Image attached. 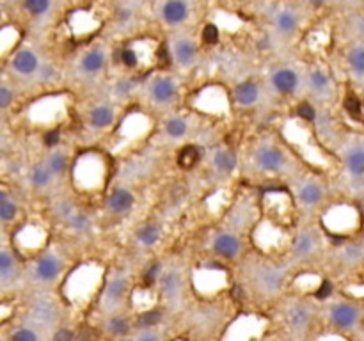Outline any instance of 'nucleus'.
I'll return each mask as SVG.
<instances>
[{
	"label": "nucleus",
	"mask_w": 364,
	"mask_h": 341,
	"mask_svg": "<svg viewBox=\"0 0 364 341\" xmlns=\"http://www.w3.org/2000/svg\"><path fill=\"white\" fill-rule=\"evenodd\" d=\"M325 226L331 229L332 236L334 238H343L341 236V231H348V229H352L354 226L357 224V210L352 207H348V204H341V207H334L331 211H329L325 219H323Z\"/></svg>",
	"instance_id": "3"
},
{
	"label": "nucleus",
	"mask_w": 364,
	"mask_h": 341,
	"mask_svg": "<svg viewBox=\"0 0 364 341\" xmlns=\"http://www.w3.org/2000/svg\"><path fill=\"white\" fill-rule=\"evenodd\" d=\"M213 166L221 173H233L237 169V157H235L233 151L219 150L217 153L213 155Z\"/></svg>",
	"instance_id": "19"
},
{
	"label": "nucleus",
	"mask_w": 364,
	"mask_h": 341,
	"mask_svg": "<svg viewBox=\"0 0 364 341\" xmlns=\"http://www.w3.org/2000/svg\"><path fill=\"white\" fill-rule=\"evenodd\" d=\"M75 338V334L70 329H59L57 333L53 334V340L55 341H71Z\"/></svg>",
	"instance_id": "54"
},
{
	"label": "nucleus",
	"mask_w": 364,
	"mask_h": 341,
	"mask_svg": "<svg viewBox=\"0 0 364 341\" xmlns=\"http://www.w3.org/2000/svg\"><path fill=\"white\" fill-rule=\"evenodd\" d=\"M134 203H136V198L127 189H116L109 198V208L114 213H125V211L131 210Z\"/></svg>",
	"instance_id": "14"
},
{
	"label": "nucleus",
	"mask_w": 364,
	"mask_h": 341,
	"mask_svg": "<svg viewBox=\"0 0 364 341\" xmlns=\"http://www.w3.org/2000/svg\"><path fill=\"white\" fill-rule=\"evenodd\" d=\"M187 130H188L187 123H185V119L181 118H171L167 119V123H165V132H167V135H171L172 139L183 137V135L187 134Z\"/></svg>",
	"instance_id": "32"
},
{
	"label": "nucleus",
	"mask_w": 364,
	"mask_h": 341,
	"mask_svg": "<svg viewBox=\"0 0 364 341\" xmlns=\"http://www.w3.org/2000/svg\"><path fill=\"white\" fill-rule=\"evenodd\" d=\"M105 64V55H103L102 50H91L86 55L82 57V69L86 73H98L100 69Z\"/></svg>",
	"instance_id": "20"
},
{
	"label": "nucleus",
	"mask_w": 364,
	"mask_h": 341,
	"mask_svg": "<svg viewBox=\"0 0 364 341\" xmlns=\"http://www.w3.org/2000/svg\"><path fill=\"white\" fill-rule=\"evenodd\" d=\"M348 62L356 75H364V46H356L348 53Z\"/></svg>",
	"instance_id": "33"
},
{
	"label": "nucleus",
	"mask_w": 364,
	"mask_h": 341,
	"mask_svg": "<svg viewBox=\"0 0 364 341\" xmlns=\"http://www.w3.org/2000/svg\"><path fill=\"white\" fill-rule=\"evenodd\" d=\"M127 286H128L127 277L123 276L114 277V281H111V283L107 284L105 301L111 302V304H118V302L125 297V293H127Z\"/></svg>",
	"instance_id": "16"
},
{
	"label": "nucleus",
	"mask_w": 364,
	"mask_h": 341,
	"mask_svg": "<svg viewBox=\"0 0 364 341\" xmlns=\"http://www.w3.org/2000/svg\"><path fill=\"white\" fill-rule=\"evenodd\" d=\"M316 247V236L311 235V233H302L299 235V238L295 240L293 244V252L295 256L299 258H306V256L311 254Z\"/></svg>",
	"instance_id": "22"
},
{
	"label": "nucleus",
	"mask_w": 364,
	"mask_h": 341,
	"mask_svg": "<svg viewBox=\"0 0 364 341\" xmlns=\"http://www.w3.org/2000/svg\"><path fill=\"white\" fill-rule=\"evenodd\" d=\"M345 110H347L352 118L361 119L363 118V103L357 96H347L345 98Z\"/></svg>",
	"instance_id": "42"
},
{
	"label": "nucleus",
	"mask_w": 364,
	"mask_h": 341,
	"mask_svg": "<svg viewBox=\"0 0 364 341\" xmlns=\"http://www.w3.org/2000/svg\"><path fill=\"white\" fill-rule=\"evenodd\" d=\"M17 240L21 247L36 249L42 245V242H45V233H43L37 226H25L24 229L18 231Z\"/></svg>",
	"instance_id": "15"
},
{
	"label": "nucleus",
	"mask_w": 364,
	"mask_h": 341,
	"mask_svg": "<svg viewBox=\"0 0 364 341\" xmlns=\"http://www.w3.org/2000/svg\"><path fill=\"white\" fill-rule=\"evenodd\" d=\"M213 249L224 258H235L240 252V240L231 233H221L213 240Z\"/></svg>",
	"instance_id": "10"
},
{
	"label": "nucleus",
	"mask_w": 364,
	"mask_h": 341,
	"mask_svg": "<svg viewBox=\"0 0 364 341\" xmlns=\"http://www.w3.org/2000/svg\"><path fill=\"white\" fill-rule=\"evenodd\" d=\"M34 315L43 322H52L55 318V311H53V308L48 302H37L34 306Z\"/></svg>",
	"instance_id": "43"
},
{
	"label": "nucleus",
	"mask_w": 364,
	"mask_h": 341,
	"mask_svg": "<svg viewBox=\"0 0 364 341\" xmlns=\"http://www.w3.org/2000/svg\"><path fill=\"white\" fill-rule=\"evenodd\" d=\"M203 41L206 45H215L219 43V37H221V33H219V27L213 24H208L205 28H203Z\"/></svg>",
	"instance_id": "44"
},
{
	"label": "nucleus",
	"mask_w": 364,
	"mask_h": 341,
	"mask_svg": "<svg viewBox=\"0 0 364 341\" xmlns=\"http://www.w3.org/2000/svg\"><path fill=\"white\" fill-rule=\"evenodd\" d=\"M107 331H109L112 336H127V334L130 333V322H128L127 318L114 317L107 324Z\"/></svg>",
	"instance_id": "31"
},
{
	"label": "nucleus",
	"mask_w": 364,
	"mask_h": 341,
	"mask_svg": "<svg viewBox=\"0 0 364 341\" xmlns=\"http://www.w3.org/2000/svg\"><path fill=\"white\" fill-rule=\"evenodd\" d=\"M152 96L156 103H169L176 98V84L167 77L156 78L152 84Z\"/></svg>",
	"instance_id": "8"
},
{
	"label": "nucleus",
	"mask_w": 364,
	"mask_h": 341,
	"mask_svg": "<svg viewBox=\"0 0 364 341\" xmlns=\"http://www.w3.org/2000/svg\"><path fill=\"white\" fill-rule=\"evenodd\" d=\"M332 293V283L331 281H322L318 288L315 290V297L318 301H325L327 297H331Z\"/></svg>",
	"instance_id": "49"
},
{
	"label": "nucleus",
	"mask_w": 364,
	"mask_h": 341,
	"mask_svg": "<svg viewBox=\"0 0 364 341\" xmlns=\"http://www.w3.org/2000/svg\"><path fill=\"white\" fill-rule=\"evenodd\" d=\"M156 62H158L160 66H169L171 64V52H169L167 45L165 43H162V45L156 49Z\"/></svg>",
	"instance_id": "48"
},
{
	"label": "nucleus",
	"mask_w": 364,
	"mask_h": 341,
	"mask_svg": "<svg viewBox=\"0 0 364 341\" xmlns=\"http://www.w3.org/2000/svg\"><path fill=\"white\" fill-rule=\"evenodd\" d=\"M275 25L281 33L291 34L297 28V17L291 11H281L275 17Z\"/></svg>",
	"instance_id": "27"
},
{
	"label": "nucleus",
	"mask_w": 364,
	"mask_h": 341,
	"mask_svg": "<svg viewBox=\"0 0 364 341\" xmlns=\"http://www.w3.org/2000/svg\"><path fill=\"white\" fill-rule=\"evenodd\" d=\"M160 268H162L160 263H153L152 267L144 272V286H146V288H149V286H153V284L156 283V277L160 276Z\"/></svg>",
	"instance_id": "47"
},
{
	"label": "nucleus",
	"mask_w": 364,
	"mask_h": 341,
	"mask_svg": "<svg viewBox=\"0 0 364 341\" xmlns=\"http://www.w3.org/2000/svg\"><path fill=\"white\" fill-rule=\"evenodd\" d=\"M331 320L336 327L350 329L359 320V309L348 302H340L331 309Z\"/></svg>",
	"instance_id": "6"
},
{
	"label": "nucleus",
	"mask_w": 364,
	"mask_h": 341,
	"mask_svg": "<svg viewBox=\"0 0 364 341\" xmlns=\"http://www.w3.org/2000/svg\"><path fill=\"white\" fill-rule=\"evenodd\" d=\"M265 203L269 204V210L275 220H282L286 216H290L291 201L284 189H271L265 194Z\"/></svg>",
	"instance_id": "4"
},
{
	"label": "nucleus",
	"mask_w": 364,
	"mask_h": 341,
	"mask_svg": "<svg viewBox=\"0 0 364 341\" xmlns=\"http://www.w3.org/2000/svg\"><path fill=\"white\" fill-rule=\"evenodd\" d=\"M48 167L50 170H52L53 175H64L66 173V167H68V160H66V157L62 153H53L52 157H50V162H48Z\"/></svg>",
	"instance_id": "40"
},
{
	"label": "nucleus",
	"mask_w": 364,
	"mask_h": 341,
	"mask_svg": "<svg viewBox=\"0 0 364 341\" xmlns=\"http://www.w3.org/2000/svg\"><path fill=\"white\" fill-rule=\"evenodd\" d=\"M347 167L354 176H364V148H356L348 153Z\"/></svg>",
	"instance_id": "23"
},
{
	"label": "nucleus",
	"mask_w": 364,
	"mask_h": 341,
	"mask_svg": "<svg viewBox=\"0 0 364 341\" xmlns=\"http://www.w3.org/2000/svg\"><path fill=\"white\" fill-rule=\"evenodd\" d=\"M17 211H18L17 203L9 198L8 192L6 191L0 192V219L4 220V222H9V220L15 219Z\"/></svg>",
	"instance_id": "25"
},
{
	"label": "nucleus",
	"mask_w": 364,
	"mask_h": 341,
	"mask_svg": "<svg viewBox=\"0 0 364 341\" xmlns=\"http://www.w3.org/2000/svg\"><path fill=\"white\" fill-rule=\"evenodd\" d=\"M130 18H131L130 9H119V12H118V20L119 21H128Z\"/></svg>",
	"instance_id": "56"
},
{
	"label": "nucleus",
	"mask_w": 364,
	"mask_h": 341,
	"mask_svg": "<svg viewBox=\"0 0 364 341\" xmlns=\"http://www.w3.org/2000/svg\"><path fill=\"white\" fill-rule=\"evenodd\" d=\"M68 222H70L71 229L78 233L87 231V229L91 227V219L86 216V213H73V216L68 219Z\"/></svg>",
	"instance_id": "39"
},
{
	"label": "nucleus",
	"mask_w": 364,
	"mask_h": 341,
	"mask_svg": "<svg viewBox=\"0 0 364 341\" xmlns=\"http://www.w3.org/2000/svg\"><path fill=\"white\" fill-rule=\"evenodd\" d=\"M162 17L171 25L181 24L188 17L187 2L185 0H169V2H165L164 9H162Z\"/></svg>",
	"instance_id": "13"
},
{
	"label": "nucleus",
	"mask_w": 364,
	"mask_h": 341,
	"mask_svg": "<svg viewBox=\"0 0 364 341\" xmlns=\"http://www.w3.org/2000/svg\"><path fill=\"white\" fill-rule=\"evenodd\" d=\"M309 84H311L313 91L323 93V91H327L329 87V77L323 73L322 69H313L311 73H309Z\"/></svg>",
	"instance_id": "35"
},
{
	"label": "nucleus",
	"mask_w": 364,
	"mask_h": 341,
	"mask_svg": "<svg viewBox=\"0 0 364 341\" xmlns=\"http://www.w3.org/2000/svg\"><path fill=\"white\" fill-rule=\"evenodd\" d=\"M121 62H123V64L130 69H136L137 66L140 64V57H139V52L136 50V46L127 45L121 49Z\"/></svg>",
	"instance_id": "34"
},
{
	"label": "nucleus",
	"mask_w": 364,
	"mask_h": 341,
	"mask_svg": "<svg viewBox=\"0 0 364 341\" xmlns=\"http://www.w3.org/2000/svg\"><path fill=\"white\" fill-rule=\"evenodd\" d=\"M297 116H299L300 119H304V121H315L316 110L313 109V105H309V103H300V105L297 107Z\"/></svg>",
	"instance_id": "46"
},
{
	"label": "nucleus",
	"mask_w": 364,
	"mask_h": 341,
	"mask_svg": "<svg viewBox=\"0 0 364 341\" xmlns=\"http://www.w3.org/2000/svg\"><path fill=\"white\" fill-rule=\"evenodd\" d=\"M102 277V272H98V268L93 267H80L77 268V272L68 281V295L73 293V301H87L91 293L96 288V283Z\"/></svg>",
	"instance_id": "1"
},
{
	"label": "nucleus",
	"mask_w": 364,
	"mask_h": 341,
	"mask_svg": "<svg viewBox=\"0 0 364 341\" xmlns=\"http://www.w3.org/2000/svg\"><path fill=\"white\" fill-rule=\"evenodd\" d=\"M62 261L55 254H45L39 258L34 268V274L39 281H53L61 274Z\"/></svg>",
	"instance_id": "7"
},
{
	"label": "nucleus",
	"mask_w": 364,
	"mask_h": 341,
	"mask_svg": "<svg viewBox=\"0 0 364 341\" xmlns=\"http://www.w3.org/2000/svg\"><path fill=\"white\" fill-rule=\"evenodd\" d=\"M57 213H59V217H62V219H70L75 211H73V207H71V203H68V201H62V203L57 207Z\"/></svg>",
	"instance_id": "53"
},
{
	"label": "nucleus",
	"mask_w": 364,
	"mask_h": 341,
	"mask_svg": "<svg viewBox=\"0 0 364 341\" xmlns=\"http://www.w3.org/2000/svg\"><path fill=\"white\" fill-rule=\"evenodd\" d=\"M307 322H309V313H307V309H304L302 306L295 308L293 311L290 313L291 329H304L307 325Z\"/></svg>",
	"instance_id": "36"
},
{
	"label": "nucleus",
	"mask_w": 364,
	"mask_h": 341,
	"mask_svg": "<svg viewBox=\"0 0 364 341\" xmlns=\"http://www.w3.org/2000/svg\"><path fill=\"white\" fill-rule=\"evenodd\" d=\"M272 84L281 94H291L299 85V77L293 69H279L272 77Z\"/></svg>",
	"instance_id": "12"
},
{
	"label": "nucleus",
	"mask_w": 364,
	"mask_h": 341,
	"mask_svg": "<svg viewBox=\"0 0 364 341\" xmlns=\"http://www.w3.org/2000/svg\"><path fill=\"white\" fill-rule=\"evenodd\" d=\"M322 189L316 183H304L299 191V199L300 203L307 204V207H313V204H318L322 201Z\"/></svg>",
	"instance_id": "21"
},
{
	"label": "nucleus",
	"mask_w": 364,
	"mask_h": 341,
	"mask_svg": "<svg viewBox=\"0 0 364 341\" xmlns=\"http://www.w3.org/2000/svg\"><path fill=\"white\" fill-rule=\"evenodd\" d=\"M59 141H61V130L59 128H52L45 134V146L46 148H53L57 146Z\"/></svg>",
	"instance_id": "50"
},
{
	"label": "nucleus",
	"mask_w": 364,
	"mask_h": 341,
	"mask_svg": "<svg viewBox=\"0 0 364 341\" xmlns=\"http://www.w3.org/2000/svg\"><path fill=\"white\" fill-rule=\"evenodd\" d=\"M12 69L20 75H33L37 68H39V62H37V57L33 50H20L17 55L12 57Z\"/></svg>",
	"instance_id": "9"
},
{
	"label": "nucleus",
	"mask_w": 364,
	"mask_h": 341,
	"mask_svg": "<svg viewBox=\"0 0 364 341\" xmlns=\"http://www.w3.org/2000/svg\"><path fill=\"white\" fill-rule=\"evenodd\" d=\"M160 286H162V292L167 297H174L180 290V274L176 270H171V272L164 274L162 281H160Z\"/></svg>",
	"instance_id": "26"
},
{
	"label": "nucleus",
	"mask_w": 364,
	"mask_h": 341,
	"mask_svg": "<svg viewBox=\"0 0 364 341\" xmlns=\"http://www.w3.org/2000/svg\"><path fill=\"white\" fill-rule=\"evenodd\" d=\"M24 6L33 17H42L50 9V0H24Z\"/></svg>",
	"instance_id": "37"
},
{
	"label": "nucleus",
	"mask_w": 364,
	"mask_h": 341,
	"mask_svg": "<svg viewBox=\"0 0 364 341\" xmlns=\"http://www.w3.org/2000/svg\"><path fill=\"white\" fill-rule=\"evenodd\" d=\"M112 121H114V110L111 107L100 105L91 110V125L94 128H107L112 125Z\"/></svg>",
	"instance_id": "18"
},
{
	"label": "nucleus",
	"mask_w": 364,
	"mask_h": 341,
	"mask_svg": "<svg viewBox=\"0 0 364 341\" xmlns=\"http://www.w3.org/2000/svg\"><path fill=\"white\" fill-rule=\"evenodd\" d=\"M11 102H12V93L8 85L4 84L0 87V107H2V109H8V107L11 105Z\"/></svg>",
	"instance_id": "51"
},
{
	"label": "nucleus",
	"mask_w": 364,
	"mask_h": 341,
	"mask_svg": "<svg viewBox=\"0 0 364 341\" xmlns=\"http://www.w3.org/2000/svg\"><path fill=\"white\" fill-rule=\"evenodd\" d=\"M174 57L181 66H190L196 59V45L190 40L178 41L174 46Z\"/></svg>",
	"instance_id": "17"
},
{
	"label": "nucleus",
	"mask_w": 364,
	"mask_h": 341,
	"mask_svg": "<svg viewBox=\"0 0 364 341\" xmlns=\"http://www.w3.org/2000/svg\"><path fill=\"white\" fill-rule=\"evenodd\" d=\"M11 340L15 341H37V334L33 329H27V327H20V329L12 331Z\"/></svg>",
	"instance_id": "45"
},
{
	"label": "nucleus",
	"mask_w": 364,
	"mask_h": 341,
	"mask_svg": "<svg viewBox=\"0 0 364 341\" xmlns=\"http://www.w3.org/2000/svg\"><path fill=\"white\" fill-rule=\"evenodd\" d=\"M12 272H15V260L8 251H2V254H0V276H2V279H8Z\"/></svg>",
	"instance_id": "41"
},
{
	"label": "nucleus",
	"mask_w": 364,
	"mask_h": 341,
	"mask_svg": "<svg viewBox=\"0 0 364 341\" xmlns=\"http://www.w3.org/2000/svg\"><path fill=\"white\" fill-rule=\"evenodd\" d=\"M53 77V68L52 66H43L42 68V80H48Z\"/></svg>",
	"instance_id": "57"
},
{
	"label": "nucleus",
	"mask_w": 364,
	"mask_h": 341,
	"mask_svg": "<svg viewBox=\"0 0 364 341\" xmlns=\"http://www.w3.org/2000/svg\"><path fill=\"white\" fill-rule=\"evenodd\" d=\"M160 320H162V311H158V309H146V311L139 315L137 324H139L140 329H152L156 324H160Z\"/></svg>",
	"instance_id": "29"
},
{
	"label": "nucleus",
	"mask_w": 364,
	"mask_h": 341,
	"mask_svg": "<svg viewBox=\"0 0 364 341\" xmlns=\"http://www.w3.org/2000/svg\"><path fill=\"white\" fill-rule=\"evenodd\" d=\"M256 46H258L260 50H266V49H271V37H269V36L262 37V40H260L258 43H256Z\"/></svg>",
	"instance_id": "58"
},
{
	"label": "nucleus",
	"mask_w": 364,
	"mask_h": 341,
	"mask_svg": "<svg viewBox=\"0 0 364 341\" xmlns=\"http://www.w3.org/2000/svg\"><path fill=\"white\" fill-rule=\"evenodd\" d=\"M361 256H363V252H361V247H357V245H352L347 251V258H350V260H359Z\"/></svg>",
	"instance_id": "55"
},
{
	"label": "nucleus",
	"mask_w": 364,
	"mask_h": 341,
	"mask_svg": "<svg viewBox=\"0 0 364 341\" xmlns=\"http://www.w3.org/2000/svg\"><path fill=\"white\" fill-rule=\"evenodd\" d=\"M75 180L84 189H96L103 182V164L98 155H84L75 166Z\"/></svg>",
	"instance_id": "2"
},
{
	"label": "nucleus",
	"mask_w": 364,
	"mask_h": 341,
	"mask_svg": "<svg viewBox=\"0 0 364 341\" xmlns=\"http://www.w3.org/2000/svg\"><path fill=\"white\" fill-rule=\"evenodd\" d=\"M199 150H197L196 146H192V144H188V146H185L183 150L180 151V155H178V164H180V167H183V169H190V167H194L199 162Z\"/></svg>",
	"instance_id": "24"
},
{
	"label": "nucleus",
	"mask_w": 364,
	"mask_h": 341,
	"mask_svg": "<svg viewBox=\"0 0 364 341\" xmlns=\"http://www.w3.org/2000/svg\"><path fill=\"white\" fill-rule=\"evenodd\" d=\"M256 164L263 170L275 173L284 164V155H282V151L279 148L272 146V144H265V146L258 148V151H256Z\"/></svg>",
	"instance_id": "5"
},
{
	"label": "nucleus",
	"mask_w": 364,
	"mask_h": 341,
	"mask_svg": "<svg viewBox=\"0 0 364 341\" xmlns=\"http://www.w3.org/2000/svg\"><path fill=\"white\" fill-rule=\"evenodd\" d=\"M309 4H311L313 8H322V6L325 4V0H309Z\"/></svg>",
	"instance_id": "60"
},
{
	"label": "nucleus",
	"mask_w": 364,
	"mask_h": 341,
	"mask_svg": "<svg viewBox=\"0 0 364 341\" xmlns=\"http://www.w3.org/2000/svg\"><path fill=\"white\" fill-rule=\"evenodd\" d=\"M52 175L53 173L50 170V167L46 169V167H43V166H37V167H34L33 173H30V182H33L34 187L43 189L50 183V180H52Z\"/></svg>",
	"instance_id": "30"
},
{
	"label": "nucleus",
	"mask_w": 364,
	"mask_h": 341,
	"mask_svg": "<svg viewBox=\"0 0 364 341\" xmlns=\"http://www.w3.org/2000/svg\"><path fill=\"white\" fill-rule=\"evenodd\" d=\"M262 284L266 290H277L281 288L282 276L277 270H265L262 276Z\"/></svg>",
	"instance_id": "38"
},
{
	"label": "nucleus",
	"mask_w": 364,
	"mask_h": 341,
	"mask_svg": "<svg viewBox=\"0 0 364 341\" xmlns=\"http://www.w3.org/2000/svg\"><path fill=\"white\" fill-rule=\"evenodd\" d=\"M160 238V227L156 224H147L137 233V240H139V244L143 245H153L156 244Z\"/></svg>",
	"instance_id": "28"
},
{
	"label": "nucleus",
	"mask_w": 364,
	"mask_h": 341,
	"mask_svg": "<svg viewBox=\"0 0 364 341\" xmlns=\"http://www.w3.org/2000/svg\"><path fill=\"white\" fill-rule=\"evenodd\" d=\"M139 340H143V341H146V340H158V334H149V333H143V334H139Z\"/></svg>",
	"instance_id": "59"
},
{
	"label": "nucleus",
	"mask_w": 364,
	"mask_h": 341,
	"mask_svg": "<svg viewBox=\"0 0 364 341\" xmlns=\"http://www.w3.org/2000/svg\"><path fill=\"white\" fill-rule=\"evenodd\" d=\"M131 89H134V82L131 80H121L116 85V93H118L119 96H128Z\"/></svg>",
	"instance_id": "52"
},
{
	"label": "nucleus",
	"mask_w": 364,
	"mask_h": 341,
	"mask_svg": "<svg viewBox=\"0 0 364 341\" xmlns=\"http://www.w3.org/2000/svg\"><path fill=\"white\" fill-rule=\"evenodd\" d=\"M258 96H260V87L256 82H242V84L237 85V89H235L233 93L235 102H237L240 107L254 105V103L258 102Z\"/></svg>",
	"instance_id": "11"
}]
</instances>
